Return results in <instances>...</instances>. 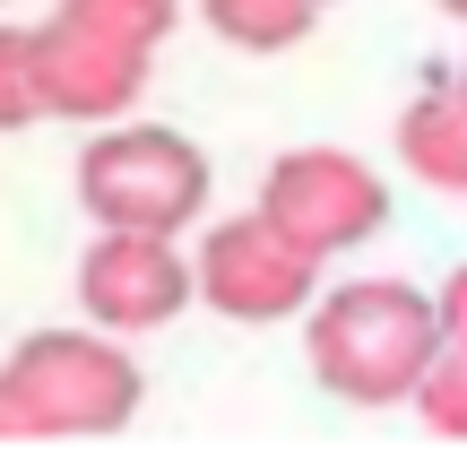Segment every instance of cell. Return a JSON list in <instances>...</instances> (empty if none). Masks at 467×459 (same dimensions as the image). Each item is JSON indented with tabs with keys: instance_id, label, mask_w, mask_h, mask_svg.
<instances>
[{
	"instance_id": "7",
	"label": "cell",
	"mask_w": 467,
	"mask_h": 459,
	"mask_svg": "<svg viewBox=\"0 0 467 459\" xmlns=\"http://www.w3.org/2000/svg\"><path fill=\"white\" fill-rule=\"evenodd\" d=\"M156 52L130 35L96 26L78 9H52L35 26V87H44V121H121L148 96Z\"/></svg>"
},
{
	"instance_id": "14",
	"label": "cell",
	"mask_w": 467,
	"mask_h": 459,
	"mask_svg": "<svg viewBox=\"0 0 467 459\" xmlns=\"http://www.w3.org/2000/svg\"><path fill=\"white\" fill-rule=\"evenodd\" d=\"M441 9H451V17H459V26H467V0H441Z\"/></svg>"
},
{
	"instance_id": "13",
	"label": "cell",
	"mask_w": 467,
	"mask_h": 459,
	"mask_svg": "<svg viewBox=\"0 0 467 459\" xmlns=\"http://www.w3.org/2000/svg\"><path fill=\"white\" fill-rule=\"evenodd\" d=\"M433 304H441V339H451V347H467V269H451V277H441V295H433Z\"/></svg>"
},
{
	"instance_id": "16",
	"label": "cell",
	"mask_w": 467,
	"mask_h": 459,
	"mask_svg": "<svg viewBox=\"0 0 467 459\" xmlns=\"http://www.w3.org/2000/svg\"><path fill=\"white\" fill-rule=\"evenodd\" d=\"M312 9H337V0H312Z\"/></svg>"
},
{
	"instance_id": "1",
	"label": "cell",
	"mask_w": 467,
	"mask_h": 459,
	"mask_svg": "<svg viewBox=\"0 0 467 459\" xmlns=\"http://www.w3.org/2000/svg\"><path fill=\"white\" fill-rule=\"evenodd\" d=\"M312 373L347 408H407L424 364L441 356V304L416 277H347V287L312 295Z\"/></svg>"
},
{
	"instance_id": "15",
	"label": "cell",
	"mask_w": 467,
	"mask_h": 459,
	"mask_svg": "<svg viewBox=\"0 0 467 459\" xmlns=\"http://www.w3.org/2000/svg\"><path fill=\"white\" fill-rule=\"evenodd\" d=\"M451 87H459V96H467V61H459V78H451Z\"/></svg>"
},
{
	"instance_id": "8",
	"label": "cell",
	"mask_w": 467,
	"mask_h": 459,
	"mask_svg": "<svg viewBox=\"0 0 467 459\" xmlns=\"http://www.w3.org/2000/svg\"><path fill=\"white\" fill-rule=\"evenodd\" d=\"M399 165L441 200H467V96L459 87H433L399 113Z\"/></svg>"
},
{
	"instance_id": "4",
	"label": "cell",
	"mask_w": 467,
	"mask_h": 459,
	"mask_svg": "<svg viewBox=\"0 0 467 459\" xmlns=\"http://www.w3.org/2000/svg\"><path fill=\"white\" fill-rule=\"evenodd\" d=\"M191 287H200L208 312H225V321H243V329H268V321L312 312L320 252H303L295 235H277L260 208H243V217H217L200 235V252H191Z\"/></svg>"
},
{
	"instance_id": "9",
	"label": "cell",
	"mask_w": 467,
	"mask_h": 459,
	"mask_svg": "<svg viewBox=\"0 0 467 459\" xmlns=\"http://www.w3.org/2000/svg\"><path fill=\"white\" fill-rule=\"evenodd\" d=\"M200 17H208V35L234 44V52H295L303 35L320 26L312 0H200Z\"/></svg>"
},
{
	"instance_id": "2",
	"label": "cell",
	"mask_w": 467,
	"mask_h": 459,
	"mask_svg": "<svg viewBox=\"0 0 467 459\" xmlns=\"http://www.w3.org/2000/svg\"><path fill=\"white\" fill-rule=\"evenodd\" d=\"M139 399L148 373L113 329H35L0 356V443H104Z\"/></svg>"
},
{
	"instance_id": "12",
	"label": "cell",
	"mask_w": 467,
	"mask_h": 459,
	"mask_svg": "<svg viewBox=\"0 0 467 459\" xmlns=\"http://www.w3.org/2000/svg\"><path fill=\"white\" fill-rule=\"evenodd\" d=\"M61 9L96 17V26L130 35V44H148V52H165V35L182 26V0H61Z\"/></svg>"
},
{
	"instance_id": "10",
	"label": "cell",
	"mask_w": 467,
	"mask_h": 459,
	"mask_svg": "<svg viewBox=\"0 0 467 459\" xmlns=\"http://www.w3.org/2000/svg\"><path fill=\"white\" fill-rule=\"evenodd\" d=\"M407 408H416L441 443H467V347L441 339V356L424 364V381H416V399H407Z\"/></svg>"
},
{
	"instance_id": "11",
	"label": "cell",
	"mask_w": 467,
	"mask_h": 459,
	"mask_svg": "<svg viewBox=\"0 0 467 459\" xmlns=\"http://www.w3.org/2000/svg\"><path fill=\"white\" fill-rule=\"evenodd\" d=\"M44 121V87H35V26L0 17V139Z\"/></svg>"
},
{
	"instance_id": "5",
	"label": "cell",
	"mask_w": 467,
	"mask_h": 459,
	"mask_svg": "<svg viewBox=\"0 0 467 459\" xmlns=\"http://www.w3.org/2000/svg\"><path fill=\"white\" fill-rule=\"evenodd\" d=\"M260 217L277 235H295L303 252L337 260L389 225V183L355 148H285L260 183Z\"/></svg>"
},
{
	"instance_id": "3",
	"label": "cell",
	"mask_w": 467,
	"mask_h": 459,
	"mask_svg": "<svg viewBox=\"0 0 467 459\" xmlns=\"http://www.w3.org/2000/svg\"><path fill=\"white\" fill-rule=\"evenodd\" d=\"M78 208L96 225H139V235H191L208 217V156L200 139L165 121H96L78 148Z\"/></svg>"
},
{
	"instance_id": "6",
	"label": "cell",
	"mask_w": 467,
	"mask_h": 459,
	"mask_svg": "<svg viewBox=\"0 0 467 459\" xmlns=\"http://www.w3.org/2000/svg\"><path fill=\"white\" fill-rule=\"evenodd\" d=\"M191 252L182 235H139V225H96L78 260V312L113 339H148V329L191 312Z\"/></svg>"
}]
</instances>
